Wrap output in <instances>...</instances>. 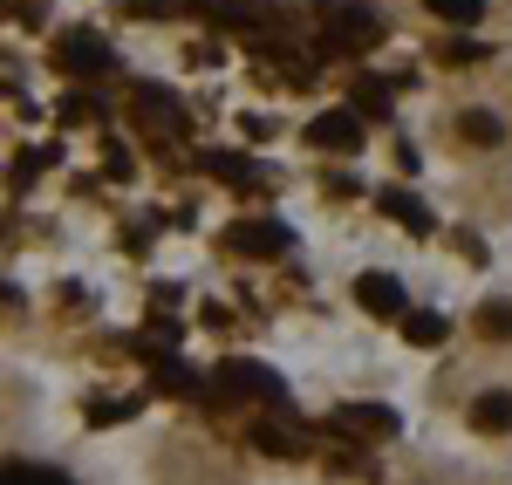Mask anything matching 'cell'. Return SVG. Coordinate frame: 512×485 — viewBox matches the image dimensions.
Returning <instances> with one entry per match:
<instances>
[{
  "label": "cell",
  "mask_w": 512,
  "mask_h": 485,
  "mask_svg": "<svg viewBox=\"0 0 512 485\" xmlns=\"http://www.w3.org/2000/svg\"><path fill=\"white\" fill-rule=\"evenodd\" d=\"M137 117H144V130H171V137H185V110H178V103H158V89L137 96Z\"/></svg>",
  "instance_id": "11"
},
{
  "label": "cell",
  "mask_w": 512,
  "mask_h": 485,
  "mask_svg": "<svg viewBox=\"0 0 512 485\" xmlns=\"http://www.w3.org/2000/svg\"><path fill=\"white\" fill-rule=\"evenodd\" d=\"M478 335H512V301H485L478 308Z\"/></svg>",
  "instance_id": "18"
},
{
  "label": "cell",
  "mask_w": 512,
  "mask_h": 485,
  "mask_svg": "<svg viewBox=\"0 0 512 485\" xmlns=\"http://www.w3.org/2000/svg\"><path fill=\"white\" fill-rule=\"evenodd\" d=\"M437 21H451V28H472V21H485V0H424Z\"/></svg>",
  "instance_id": "15"
},
{
  "label": "cell",
  "mask_w": 512,
  "mask_h": 485,
  "mask_svg": "<svg viewBox=\"0 0 512 485\" xmlns=\"http://www.w3.org/2000/svg\"><path fill=\"white\" fill-rule=\"evenodd\" d=\"M355 301H362L369 315H410V308H403V287H396L390 274H362V281H355Z\"/></svg>",
  "instance_id": "7"
},
{
  "label": "cell",
  "mask_w": 512,
  "mask_h": 485,
  "mask_svg": "<svg viewBox=\"0 0 512 485\" xmlns=\"http://www.w3.org/2000/svg\"><path fill=\"white\" fill-rule=\"evenodd\" d=\"M212 390H219V404H253V397H280V376L267 363H246V356H233V363L212 369Z\"/></svg>",
  "instance_id": "1"
},
{
  "label": "cell",
  "mask_w": 512,
  "mask_h": 485,
  "mask_svg": "<svg viewBox=\"0 0 512 485\" xmlns=\"http://www.w3.org/2000/svg\"><path fill=\"white\" fill-rule=\"evenodd\" d=\"M355 117H390V89H383V82H355Z\"/></svg>",
  "instance_id": "16"
},
{
  "label": "cell",
  "mask_w": 512,
  "mask_h": 485,
  "mask_svg": "<svg viewBox=\"0 0 512 485\" xmlns=\"http://www.w3.org/2000/svg\"><path fill=\"white\" fill-rule=\"evenodd\" d=\"M212 178H233V185H260V164L253 158H233V151H219V158H205Z\"/></svg>",
  "instance_id": "14"
},
{
  "label": "cell",
  "mask_w": 512,
  "mask_h": 485,
  "mask_svg": "<svg viewBox=\"0 0 512 485\" xmlns=\"http://www.w3.org/2000/svg\"><path fill=\"white\" fill-rule=\"evenodd\" d=\"M444 335H451L444 315H403V342H410V349H437Z\"/></svg>",
  "instance_id": "12"
},
{
  "label": "cell",
  "mask_w": 512,
  "mask_h": 485,
  "mask_svg": "<svg viewBox=\"0 0 512 485\" xmlns=\"http://www.w3.org/2000/svg\"><path fill=\"white\" fill-rule=\"evenodd\" d=\"M0 485H76L55 465H35V458H0Z\"/></svg>",
  "instance_id": "8"
},
{
  "label": "cell",
  "mask_w": 512,
  "mask_h": 485,
  "mask_svg": "<svg viewBox=\"0 0 512 485\" xmlns=\"http://www.w3.org/2000/svg\"><path fill=\"white\" fill-rule=\"evenodd\" d=\"M308 144H315V151H355V144H362V123H355L349 110H321V117L308 123Z\"/></svg>",
  "instance_id": "4"
},
{
  "label": "cell",
  "mask_w": 512,
  "mask_h": 485,
  "mask_svg": "<svg viewBox=\"0 0 512 485\" xmlns=\"http://www.w3.org/2000/svg\"><path fill=\"white\" fill-rule=\"evenodd\" d=\"M376 205L390 212V219H396V226H403V233H417V240L431 233V212H424V205L410 199V192H376Z\"/></svg>",
  "instance_id": "10"
},
{
  "label": "cell",
  "mask_w": 512,
  "mask_h": 485,
  "mask_svg": "<svg viewBox=\"0 0 512 485\" xmlns=\"http://www.w3.org/2000/svg\"><path fill=\"white\" fill-rule=\"evenodd\" d=\"M226 246H233V253H280V246H287V226L239 219V226H226Z\"/></svg>",
  "instance_id": "6"
},
{
  "label": "cell",
  "mask_w": 512,
  "mask_h": 485,
  "mask_svg": "<svg viewBox=\"0 0 512 485\" xmlns=\"http://www.w3.org/2000/svg\"><path fill=\"white\" fill-rule=\"evenodd\" d=\"M158 390H171V397H198L192 363H158Z\"/></svg>",
  "instance_id": "17"
},
{
  "label": "cell",
  "mask_w": 512,
  "mask_h": 485,
  "mask_svg": "<svg viewBox=\"0 0 512 485\" xmlns=\"http://www.w3.org/2000/svg\"><path fill=\"white\" fill-rule=\"evenodd\" d=\"M458 130H465V144H499V137H506V123L492 117V110H465Z\"/></svg>",
  "instance_id": "13"
},
{
  "label": "cell",
  "mask_w": 512,
  "mask_h": 485,
  "mask_svg": "<svg viewBox=\"0 0 512 485\" xmlns=\"http://www.w3.org/2000/svg\"><path fill=\"white\" fill-rule=\"evenodd\" d=\"M110 62H117V55H110V41L89 35V28H76V35L55 41V69H62V76H76V82H82V76H103Z\"/></svg>",
  "instance_id": "3"
},
{
  "label": "cell",
  "mask_w": 512,
  "mask_h": 485,
  "mask_svg": "<svg viewBox=\"0 0 512 485\" xmlns=\"http://www.w3.org/2000/svg\"><path fill=\"white\" fill-rule=\"evenodd\" d=\"M472 424L485 431V438H512V397H506V390L478 397V404H472Z\"/></svg>",
  "instance_id": "9"
},
{
  "label": "cell",
  "mask_w": 512,
  "mask_h": 485,
  "mask_svg": "<svg viewBox=\"0 0 512 485\" xmlns=\"http://www.w3.org/2000/svg\"><path fill=\"white\" fill-rule=\"evenodd\" d=\"M335 424H342L349 438H396V410L390 404H342Z\"/></svg>",
  "instance_id": "5"
},
{
  "label": "cell",
  "mask_w": 512,
  "mask_h": 485,
  "mask_svg": "<svg viewBox=\"0 0 512 485\" xmlns=\"http://www.w3.org/2000/svg\"><path fill=\"white\" fill-rule=\"evenodd\" d=\"M321 21H328V41L321 48H342V55H362V48L383 41V14L376 7H328Z\"/></svg>",
  "instance_id": "2"
},
{
  "label": "cell",
  "mask_w": 512,
  "mask_h": 485,
  "mask_svg": "<svg viewBox=\"0 0 512 485\" xmlns=\"http://www.w3.org/2000/svg\"><path fill=\"white\" fill-rule=\"evenodd\" d=\"M130 14H144V21L151 14H178V0H130Z\"/></svg>",
  "instance_id": "20"
},
{
  "label": "cell",
  "mask_w": 512,
  "mask_h": 485,
  "mask_svg": "<svg viewBox=\"0 0 512 485\" xmlns=\"http://www.w3.org/2000/svg\"><path fill=\"white\" fill-rule=\"evenodd\" d=\"M260 451H280V458H294V451H301V438H294V431H274V424H267V431H260Z\"/></svg>",
  "instance_id": "19"
}]
</instances>
